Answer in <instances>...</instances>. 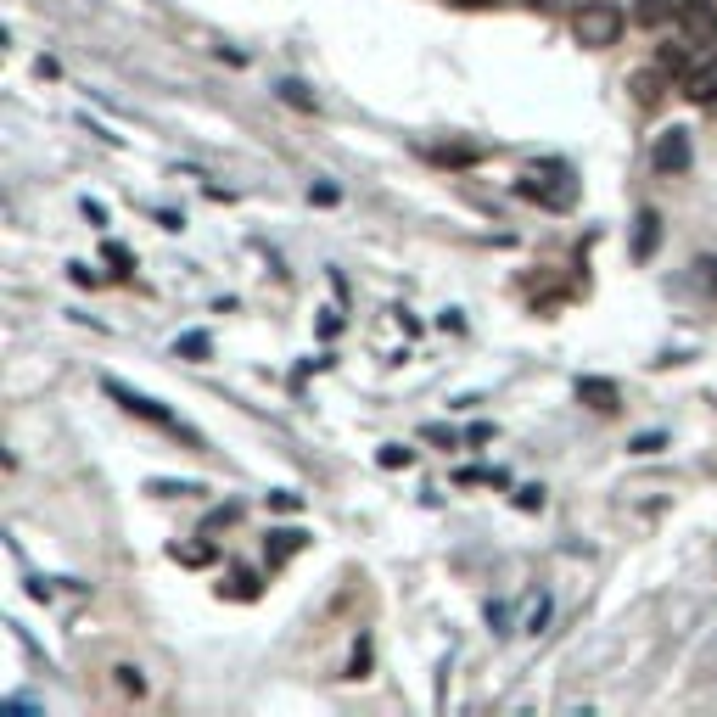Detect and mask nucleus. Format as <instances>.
<instances>
[{
	"instance_id": "1",
	"label": "nucleus",
	"mask_w": 717,
	"mask_h": 717,
	"mask_svg": "<svg viewBox=\"0 0 717 717\" xmlns=\"http://www.w3.org/2000/svg\"><path fill=\"white\" fill-rule=\"evenodd\" d=\"M622 29H628L622 6H611V0H577L572 40L583 45V51H605V45H617V40H622Z\"/></svg>"
},
{
	"instance_id": "2",
	"label": "nucleus",
	"mask_w": 717,
	"mask_h": 717,
	"mask_svg": "<svg viewBox=\"0 0 717 717\" xmlns=\"http://www.w3.org/2000/svg\"><path fill=\"white\" fill-rule=\"evenodd\" d=\"M107 398H118V404H124L129 415H141L146 426H157V432H169V437H185V443H191V449H202V437L191 432V426H185L180 415H169V409L157 404V398L135 393V387H124V381H107Z\"/></svg>"
},
{
	"instance_id": "3",
	"label": "nucleus",
	"mask_w": 717,
	"mask_h": 717,
	"mask_svg": "<svg viewBox=\"0 0 717 717\" xmlns=\"http://www.w3.org/2000/svg\"><path fill=\"white\" fill-rule=\"evenodd\" d=\"M678 29L689 45H717V6L712 0H684L678 6Z\"/></svg>"
},
{
	"instance_id": "4",
	"label": "nucleus",
	"mask_w": 717,
	"mask_h": 717,
	"mask_svg": "<svg viewBox=\"0 0 717 717\" xmlns=\"http://www.w3.org/2000/svg\"><path fill=\"white\" fill-rule=\"evenodd\" d=\"M689 129H667L656 141V152H650V163H656V174H684L689 169Z\"/></svg>"
},
{
	"instance_id": "5",
	"label": "nucleus",
	"mask_w": 717,
	"mask_h": 717,
	"mask_svg": "<svg viewBox=\"0 0 717 717\" xmlns=\"http://www.w3.org/2000/svg\"><path fill=\"white\" fill-rule=\"evenodd\" d=\"M297 549H309V533H303V527H281V533H269V544H264L269 572H275V566H286Z\"/></svg>"
},
{
	"instance_id": "6",
	"label": "nucleus",
	"mask_w": 717,
	"mask_h": 717,
	"mask_svg": "<svg viewBox=\"0 0 717 717\" xmlns=\"http://www.w3.org/2000/svg\"><path fill=\"white\" fill-rule=\"evenodd\" d=\"M684 96L695 101V107H712L717 101V62H701V68L684 73Z\"/></svg>"
},
{
	"instance_id": "7",
	"label": "nucleus",
	"mask_w": 717,
	"mask_h": 717,
	"mask_svg": "<svg viewBox=\"0 0 717 717\" xmlns=\"http://www.w3.org/2000/svg\"><path fill=\"white\" fill-rule=\"evenodd\" d=\"M577 398L589 409H617V381H600V376H583L577 381Z\"/></svg>"
},
{
	"instance_id": "8",
	"label": "nucleus",
	"mask_w": 717,
	"mask_h": 717,
	"mask_svg": "<svg viewBox=\"0 0 717 717\" xmlns=\"http://www.w3.org/2000/svg\"><path fill=\"white\" fill-rule=\"evenodd\" d=\"M667 17H678L673 0H639V6H633V23H639V29H661Z\"/></svg>"
},
{
	"instance_id": "9",
	"label": "nucleus",
	"mask_w": 717,
	"mask_h": 717,
	"mask_svg": "<svg viewBox=\"0 0 717 717\" xmlns=\"http://www.w3.org/2000/svg\"><path fill=\"white\" fill-rule=\"evenodd\" d=\"M656 241H661V213L645 208V213H639V241H633V258H650V253H656Z\"/></svg>"
},
{
	"instance_id": "10",
	"label": "nucleus",
	"mask_w": 717,
	"mask_h": 717,
	"mask_svg": "<svg viewBox=\"0 0 717 717\" xmlns=\"http://www.w3.org/2000/svg\"><path fill=\"white\" fill-rule=\"evenodd\" d=\"M661 79H667L661 68H650V73H633V96H639V107H656V101H661Z\"/></svg>"
},
{
	"instance_id": "11",
	"label": "nucleus",
	"mask_w": 717,
	"mask_h": 717,
	"mask_svg": "<svg viewBox=\"0 0 717 717\" xmlns=\"http://www.w3.org/2000/svg\"><path fill=\"white\" fill-rule=\"evenodd\" d=\"M656 68L667 73V79H684V73H689V51H684V45H661V51H656Z\"/></svg>"
},
{
	"instance_id": "12",
	"label": "nucleus",
	"mask_w": 717,
	"mask_h": 717,
	"mask_svg": "<svg viewBox=\"0 0 717 717\" xmlns=\"http://www.w3.org/2000/svg\"><path fill=\"white\" fill-rule=\"evenodd\" d=\"M113 673H118V689H124V695H135V701L146 695V673L135 667V661H118Z\"/></svg>"
},
{
	"instance_id": "13",
	"label": "nucleus",
	"mask_w": 717,
	"mask_h": 717,
	"mask_svg": "<svg viewBox=\"0 0 717 717\" xmlns=\"http://www.w3.org/2000/svg\"><path fill=\"white\" fill-rule=\"evenodd\" d=\"M169 555H174L180 566H208V561H213V549H208V544H174Z\"/></svg>"
},
{
	"instance_id": "14",
	"label": "nucleus",
	"mask_w": 717,
	"mask_h": 717,
	"mask_svg": "<svg viewBox=\"0 0 717 717\" xmlns=\"http://www.w3.org/2000/svg\"><path fill=\"white\" fill-rule=\"evenodd\" d=\"M281 101H286V107H297V113H314V96L297 85V79H286V85H281Z\"/></svg>"
},
{
	"instance_id": "15",
	"label": "nucleus",
	"mask_w": 717,
	"mask_h": 717,
	"mask_svg": "<svg viewBox=\"0 0 717 717\" xmlns=\"http://www.w3.org/2000/svg\"><path fill=\"white\" fill-rule=\"evenodd\" d=\"M376 460L387 465V471H398V465H415V449H404V443H387V449H381Z\"/></svg>"
},
{
	"instance_id": "16",
	"label": "nucleus",
	"mask_w": 717,
	"mask_h": 717,
	"mask_svg": "<svg viewBox=\"0 0 717 717\" xmlns=\"http://www.w3.org/2000/svg\"><path fill=\"white\" fill-rule=\"evenodd\" d=\"M174 353H185V359H208V337H202V331H191V337L174 342Z\"/></svg>"
},
{
	"instance_id": "17",
	"label": "nucleus",
	"mask_w": 717,
	"mask_h": 717,
	"mask_svg": "<svg viewBox=\"0 0 717 717\" xmlns=\"http://www.w3.org/2000/svg\"><path fill=\"white\" fill-rule=\"evenodd\" d=\"M516 505H521V510H544V488H521Z\"/></svg>"
},
{
	"instance_id": "18",
	"label": "nucleus",
	"mask_w": 717,
	"mask_h": 717,
	"mask_svg": "<svg viewBox=\"0 0 717 717\" xmlns=\"http://www.w3.org/2000/svg\"><path fill=\"white\" fill-rule=\"evenodd\" d=\"M628 449H633V454H656V449H661V432H645V437H633Z\"/></svg>"
},
{
	"instance_id": "19",
	"label": "nucleus",
	"mask_w": 717,
	"mask_h": 717,
	"mask_svg": "<svg viewBox=\"0 0 717 717\" xmlns=\"http://www.w3.org/2000/svg\"><path fill=\"white\" fill-rule=\"evenodd\" d=\"M365 667H370V645H359V650H353V667H348V678H365Z\"/></svg>"
},
{
	"instance_id": "20",
	"label": "nucleus",
	"mask_w": 717,
	"mask_h": 717,
	"mask_svg": "<svg viewBox=\"0 0 717 717\" xmlns=\"http://www.w3.org/2000/svg\"><path fill=\"white\" fill-rule=\"evenodd\" d=\"M269 505H275V510H297L303 499H297V493H269Z\"/></svg>"
},
{
	"instance_id": "21",
	"label": "nucleus",
	"mask_w": 717,
	"mask_h": 717,
	"mask_svg": "<svg viewBox=\"0 0 717 717\" xmlns=\"http://www.w3.org/2000/svg\"><path fill=\"white\" fill-rule=\"evenodd\" d=\"M107 264H118V275H129V253L124 247H107Z\"/></svg>"
},
{
	"instance_id": "22",
	"label": "nucleus",
	"mask_w": 717,
	"mask_h": 717,
	"mask_svg": "<svg viewBox=\"0 0 717 717\" xmlns=\"http://www.w3.org/2000/svg\"><path fill=\"white\" fill-rule=\"evenodd\" d=\"M701 269H706V286L717 292V264H712V258H701Z\"/></svg>"
},
{
	"instance_id": "23",
	"label": "nucleus",
	"mask_w": 717,
	"mask_h": 717,
	"mask_svg": "<svg viewBox=\"0 0 717 717\" xmlns=\"http://www.w3.org/2000/svg\"><path fill=\"white\" fill-rule=\"evenodd\" d=\"M527 6H572V0H527Z\"/></svg>"
},
{
	"instance_id": "24",
	"label": "nucleus",
	"mask_w": 717,
	"mask_h": 717,
	"mask_svg": "<svg viewBox=\"0 0 717 717\" xmlns=\"http://www.w3.org/2000/svg\"><path fill=\"white\" fill-rule=\"evenodd\" d=\"M454 6H493V0H454Z\"/></svg>"
}]
</instances>
